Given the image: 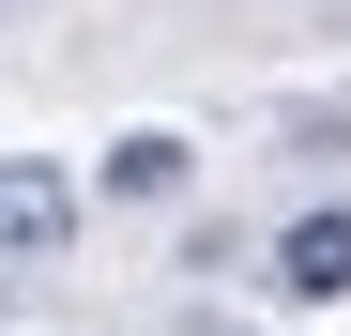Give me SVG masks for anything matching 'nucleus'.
Listing matches in <instances>:
<instances>
[{
  "label": "nucleus",
  "mask_w": 351,
  "mask_h": 336,
  "mask_svg": "<svg viewBox=\"0 0 351 336\" xmlns=\"http://www.w3.org/2000/svg\"><path fill=\"white\" fill-rule=\"evenodd\" d=\"M62 245H77V184H62L46 153H0V260H16V275H46Z\"/></svg>",
  "instance_id": "f257e3e1"
},
{
  "label": "nucleus",
  "mask_w": 351,
  "mask_h": 336,
  "mask_svg": "<svg viewBox=\"0 0 351 336\" xmlns=\"http://www.w3.org/2000/svg\"><path fill=\"white\" fill-rule=\"evenodd\" d=\"M275 291L290 306H336L351 291V214H290V230H275Z\"/></svg>",
  "instance_id": "f03ea898"
},
{
  "label": "nucleus",
  "mask_w": 351,
  "mask_h": 336,
  "mask_svg": "<svg viewBox=\"0 0 351 336\" xmlns=\"http://www.w3.org/2000/svg\"><path fill=\"white\" fill-rule=\"evenodd\" d=\"M184 138H168V123H138V138H107V199H184Z\"/></svg>",
  "instance_id": "7ed1b4c3"
}]
</instances>
